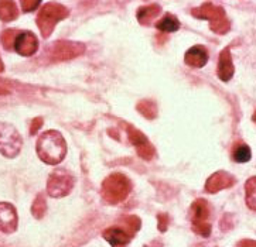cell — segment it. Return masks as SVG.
<instances>
[{
  "instance_id": "1",
  "label": "cell",
  "mask_w": 256,
  "mask_h": 247,
  "mask_svg": "<svg viewBox=\"0 0 256 247\" xmlns=\"http://www.w3.org/2000/svg\"><path fill=\"white\" fill-rule=\"evenodd\" d=\"M37 154L46 164H60L66 154V143L62 134L56 130L42 133L37 140Z\"/></svg>"
},
{
  "instance_id": "2",
  "label": "cell",
  "mask_w": 256,
  "mask_h": 247,
  "mask_svg": "<svg viewBox=\"0 0 256 247\" xmlns=\"http://www.w3.org/2000/svg\"><path fill=\"white\" fill-rule=\"evenodd\" d=\"M130 192V181L124 177V174L114 173L102 182V198L106 204L115 205L126 199Z\"/></svg>"
},
{
  "instance_id": "3",
  "label": "cell",
  "mask_w": 256,
  "mask_h": 247,
  "mask_svg": "<svg viewBox=\"0 0 256 247\" xmlns=\"http://www.w3.org/2000/svg\"><path fill=\"white\" fill-rule=\"evenodd\" d=\"M192 16L197 18H204L210 21V28L216 34H226L231 28V23L226 18L222 7H216L212 3H204L201 7L194 8Z\"/></svg>"
},
{
  "instance_id": "4",
  "label": "cell",
  "mask_w": 256,
  "mask_h": 247,
  "mask_svg": "<svg viewBox=\"0 0 256 247\" xmlns=\"http://www.w3.org/2000/svg\"><path fill=\"white\" fill-rule=\"evenodd\" d=\"M68 16V10L58 3H47L37 16V25L42 37H48L58 21Z\"/></svg>"
},
{
  "instance_id": "5",
  "label": "cell",
  "mask_w": 256,
  "mask_h": 247,
  "mask_svg": "<svg viewBox=\"0 0 256 247\" xmlns=\"http://www.w3.org/2000/svg\"><path fill=\"white\" fill-rule=\"evenodd\" d=\"M22 137L13 126L0 123V153L3 156L13 158L22 150Z\"/></svg>"
},
{
  "instance_id": "6",
  "label": "cell",
  "mask_w": 256,
  "mask_h": 247,
  "mask_svg": "<svg viewBox=\"0 0 256 247\" xmlns=\"http://www.w3.org/2000/svg\"><path fill=\"white\" fill-rule=\"evenodd\" d=\"M74 177L66 170H56L47 182V192L52 198L68 195L74 188Z\"/></svg>"
},
{
  "instance_id": "7",
  "label": "cell",
  "mask_w": 256,
  "mask_h": 247,
  "mask_svg": "<svg viewBox=\"0 0 256 247\" xmlns=\"http://www.w3.org/2000/svg\"><path fill=\"white\" fill-rule=\"evenodd\" d=\"M210 218V208L204 199H197L191 205V223L192 231L198 233L200 236L208 238L211 233V225L208 222Z\"/></svg>"
},
{
  "instance_id": "8",
  "label": "cell",
  "mask_w": 256,
  "mask_h": 247,
  "mask_svg": "<svg viewBox=\"0 0 256 247\" xmlns=\"http://www.w3.org/2000/svg\"><path fill=\"white\" fill-rule=\"evenodd\" d=\"M84 52H85V45L81 42L58 41L54 44L51 55L56 61H66V59L80 57Z\"/></svg>"
},
{
  "instance_id": "9",
  "label": "cell",
  "mask_w": 256,
  "mask_h": 247,
  "mask_svg": "<svg viewBox=\"0 0 256 247\" xmlns=\"http://www.w3.org/2000/svg\"><path fill=\"white\" fill-rule=\"evenodd\" d=\"M126 130H128L129 140L132 141V144L136 147L138 154L143 160H152L154 156V148L152 146V143L148 140V137L140 130L134 129L132 126H126Z\"/></svg>"
},
{
  "instance_id": "10",
  "label": "cell",
  "mask_w": 256,
  "mask_h": 247,
  "mask_svg": "<svg viewBox=\"0 0 256 247\" xmlns=\"http://www.w3.org/2000/svg\"><path fill=\"white\" fill-rule=\"evenodd\" d=\"M14 49L23 57H32L38 49V40L33 33L23 31L17 35L16 41H14Z\"/></svg>"
},
{
  "instance_id": "11",
  "label": "cell",
  "mask_w": 256,
  "mask_h": 247,
  "mask_svg": "<svg viewBox=\"0 0 256 247\" xmlns=\"http://www.w3.org/2000/svg\"><path fill=\"white\" fill-rule=\"evenodd\" d=\"M17 229V212L14 206L0 202V232L13 233Z\"/></svg>"
},
{
  "instance_id": "12",
  "label": "cell",
  "mask_w": 256,
  "mask_h": 247,
  "mask_svg": "<svg viewBox=\"0 0 256 247\" xmlns=\"http://www.w3.org/2000/svg\"><path fill=\"white\" fill-rule=\"evenodd\" d=\"M235 184V178L231 174L225 173V171H218V173L212 174L206 182V191L210 194H215L218 191L230 188Z\"/></svg>"
},
{
  "instance_id": "13",
  "label": "cell",
  "mask_w": 256,
  "mask_h": 247,
  "mask_svg": "<svg viewBox=\"0 0 256 247\" xmlns=\"http://www.w3.org/2000/svg\"><path fill=\"white\" fill-rule=\"evenodd\" d=\"M104 239L112 247H126L132 240V233L124 232L122 228H109L104 232Z\"/></svg>"
},
{
  "instance_id": "14",
  "label": "cell",
  "mask_w": 256,
  "mask_h": 247,
  "mask_svg": "<svg viewBox=\"0 0 256 247\" xmlns=\"http://www.w3.org/2000/svg\"><path fill=\"white\" fill-rule=\"evenodd\" d=\"M234 71L235 69H234V62H232L230 48H224L222 52L220 54V59H218V68H216L218 78L224 82H228L234 76Z\"/></svg>"
},
{
  "instance_id": "15",
  "label": "cell",
  "mask_w": 256,
  "mask_h": 247,
  "mask_svg": "<svg viewBox=\"0 0 256 247\" xmlns=\"http://www.w3.org/2000/svg\"><path fill=\"white\" fill-rule=\"evenodd\" d=\"M184 61L186 64L191 68H202L206 65V61H208V52L204 47L201 45H196V47H191L186 55H184Z\"/></svg>"
},
{
  "instance_id": "16",
  "label": "cell",
  "mask_w": 256,
  "mask_h": 247,
  "mask_svg": "<svg viewBox=\"0 0 256 247\" xmlns=\"http://www.w3.org/2000/svg\"><path fill=\"white\" fill-rule=\"evenodd\" d=\"M156 27L162 33H174L180 28V21L173 14H166L160 21H157Z\"/></svg>"
},
{
  "instance_id": "17",
  "label": "cell",
  "mask_w": 256,
  "mask_h": 247,
  "mask_svg": "<svg viewBox=\"0 0 256 247\" xmlns=\"http://www.w3.org/2000/svg\"><path fill=\"white\" fill-rule=\"evenodd\" d=\"M158 13H160V6L158 4H150V6H146V7L139 8L138 20L142 24H148L150 20H153Z\"/></svg>"
},
{
  "instance_id": "18",
  "label": "cell",
  "mask_w": 256,
  "mask_h": 247,
  "mask_svg": "<svg viewBox=\"0 0 256 247\" xmlns=\"http://www.w3.org/2000/svg\"><path fill=\"white\" fill-rule=\"evenodd\" d=\"M17 17V7L13 1H0V20L12 21Z\"/></svg>"
},
{
  "instance_id": "19",
  "label": "cell",
  "mask_w": 256,
  "mask_h": 247,
  "mask_svg": "<svg viewBox=\"0 0 256 247\" xmlns=\"http://www.w3.org/2000/svg\"><path fill=\"white\" fill-rule=\"evenodd\" d=\"M245 192H246V205L249 209L256 211V177H252L246 181Z\"/></svg>"
},
{
  "instance_id": "20",
  "label": "cell",
  "mask_w": 256,
  "mask_h": 247,
  "mask_svg": "<svg viewBox=\"0 0 256 247\" xmlns=\"http://www.w3.org/2000/svg\"><path fill=\"white\" fill-rule=\"evenodd\" d=\"M232 157L236 163H248L252 157V153H250V148L246 146V144H236L234 151H232Z\"/></svg>"
},
{
  "instance_id": "21",
  "label": "cell",
  "mask_w": 256,
  "mask_h": 247,
  "mask_svg": "<svg viewBox=\"0 0 256 247\" xmlns=\"http://www.w3.org/2000/svg\"><path fill=\"white\" fill-rule=\"evenodd\" d=\"M138 110L146 119H154L157 116V107L154 105V102H152V100H142L140 103L138 105Z\"/></svg>"
},
{
  "instance_id": "22",
  "label": "cell",
  "mask_w": 256,
  "mask_h": 247,
  "mask_svg": "<svg viewBox=\"0 0 256 247\" xmlns=\"http://www.w3.org/2000/svg\"><path fill=\"white\" fill-rule=\"evenodd\" d=\"M17 31L14 30H8V31H4V33L2 34V42H3V45H4V48L10 49L12 48V45H14V41H16Z\"/></svg>"
},
{
  "instance_id": "23",
  "label": "cell",
  "mask_w": 256,
  "mask_h": 247,
  "mask_svg": "<svg viewBox=\"0 0 256 247\" xmlns=\"http://www.w3.org/2000/svg\"><path fill=\"white\" fill-rule=\"evenodd\" d=\"M46 209H47V205H46L44 198L38 197L33 204V215L36 218H42V215L46 214Z\"/></svg>"
},
{
  "instance_id": "24",
  "label": "cell",
  "mask_w": 256,
  "mask_h": 247,
  "mask_svg": "<svg viewBox=\"0 0 256 247\" xmlns=\"http://www.w3.org/2000/svg\"><path fill=\"white\" fill-rule=\"evenodd\" d=\"M124 222L128 223V228L130 229L132 233H134L136 231H139V228H140V221H139V218H136V216H129V218H126Z\"/></svg>"
},
{
  "instance_id": "25",
  "label": "cell",
  "mask_w": 256,
  "mask_h": 247,
  "mask_svg": "<svg viewBox=\"0 0 256 247\" xmlns=\"http://www.w3.org/2000/svg\"><path fill=\"white\" fill-rule=\"evenodd\" d=\"M40 6V1H37V0H23L22 1V7H23V11H33L36 8Z\"/></svg>"
},
{
  "instance_id": "26",
  "label": "cell",
  "mask_w": 256,
  "mask_h": 247,
  "mask_svg": "<svg viewBox=\"0 0 256 247\" xmlns=\"http://www.w3.org/2000/svg\"><path fill=\"white\" fill-rule=\"evenodd\" d=\"M167 222H168V216L167 215H158V231L166 232V229H167Z\"/></svg>"
},
{
  "instance_id": "27",
  "label": "cell",
  "mask_w": 256,
  "mask_h": 247,
  "mask_svg": "<svg viewBox=\"0 0 256 247\" xmlns=\"http://www.w3.org/2000/svg\"><path fill=\"white\" fill-rule=\"evenodd\" d=\"M42 117H38V119H34L33 120V124H32V129H30V132H32V134H34V133L37 132L40 127H42Z\"/></svg>"
},
{
  "instance_id": "28",
  "label": "cell",
  "mask_w": 256,
  "mask_h": 247,
  "mask_svg": "<svg viewBox=\"0 0 256 247\" xmlns=\"http://www.w3.org/2000/svg\"><path fill=\"white\" fill-rule=\"evenodd\" d=\"M238 247H256V242L255 240H244L238 245Z\"/></svg>"
},
{
  "instance_id": "29",
  "label": "cell",
  "mask_w": 256,
  "mask_h": 247,
  "mask_svg": "<svg viewBox=\"0 0 256 247\" xmlns=\"http://www.w3.org/2000/svg\"><path fill=\"white\" fill-rule=\"evenodd\" d=\"M6 93H8V91H6V89L0 88V95H6Z\"/></svg>"
},
{
  "instance_id": "30",
  "label": "cell",
  "mask_w": 256,
  "mask_h": 247,
  "mask_svg": "<svg viewBox=\"0 0 256 247\" xmlns=\"http://www.w3.org/2000/svg\"><path fill=\"white\" fill-rule=\"evenodd\" d=\"M3 69H4V66H3V62H2V59H0V72H2Z\"/></svg>"
},
{
  "instance_id": "31",
  "label": "cell",
  "mask_w": 256,
  "mask_h": 247,
  "mask_svg": "<svg viewBox=\"0 0 256 247\" xmlns=\"http://www.w3.org/2000/svg\"><path fill=\"white\" fill-rule=\"evenodd\" d=\"M252 119H254V122H255V123H256V112H255V113H254V117H252Z\"/></svg>"
},
{
  "instance_id": "32",
  "label": "cell",
  "mask_w": 256,
  "mask_h": 247,
  "mask_svg": "<svg viewBox=\"0 0 256 247\" xmlns=\"http://www.w3.org/2000/svg\"><path fill=\"white\" fill-rule=\"evenodd\" d=\"M200 247H210V246H206V245H201V246Z\"/></svg>"
}]
</instances>
